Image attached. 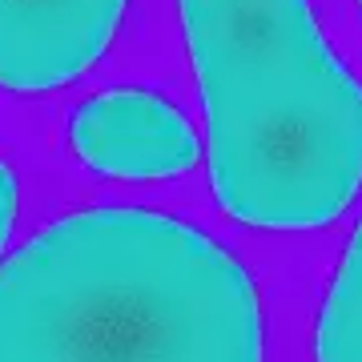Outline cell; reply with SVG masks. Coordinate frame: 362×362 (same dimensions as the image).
<instances>
[{"instance_id": "cell-1", "label": "cell", "mask_w": 362, "mask_h": 362, "mask_svg": "<svg viewBox=\"0 0 362 362\" xmlns=\"http://www.w3.org/2000/svg\"><path fill=\"white\" fill-rule=\"evenodd\" d=\"M0 362H262L258 290L185 221L69 214L0 266Z\"/></svg>"}, {"instance_id": "cell-2", "label": "cell", "mask_w": 362, "mask_h": 362, "mask_svg": "<svg viewBox=\"0 0 362 362\" xmlns=\"http://www.w3.org/2000/svg\"><path fill=\"white\" fill-rule=\"evenodd\" d=\"M209 129V181L230 218L314 230L362 189V85L306 0H181Z\"/></svg>"}, {"instance_id": "cell-3", "label": "cell", "mask_w": 362, "mask_h": 362, "mask_svg": "<svg viewBox=\"0 0 362 362\" xmlns=\"http://www.w3.org/2000/svg\"><path fill=\"white\" fill-rule=\"evenodd\" d=\"M69 141L101 177H177L197 161L189 117L145 89H109L85 101L69 121Z\"/></svg>"}, {"instance_id": "cell-4", "label": "cell", "mask_w": 362, "mask_h": 362, "mask_svg": "<svg viewBox=\"0 0 362 362\" xmlns=\"http://www.w3.org/2000/svg\"><path fill=\"white\" fill-rule=\"evenodd\" d=\"M125 0H0V85H69L109 49Z\"/></svg>"}, {"instance_id": "cell-5", "label": "cell", "mask_w": 362, "mask_h": 362, "mask_svg": "<svg viewBox=\"0 0 362 362\" xmlns=\"http://www.w3.org/2000/svg\"><path fill=\"white\" fill-rule=\"evenodd\" d=\"M318 362H362V221L318 318Z\"/></svg>"}, {"instance_id": "cell-6", "label": "cell", "mask_w": 362, "mask_h": 362, "mask_svg": "<svg viewBox=\"0 0 362 362\" xmlns=\"http://www.w3.org/2000/svg\"><path fill=\"white\" fill-rule=\"evenodd\" d=\"M13 206H16V181L13 169L0 161V254L8 246V233H13Z\"/></svg>"}, {"instance_id": "cell-7", "label": "cell", "mask_w": 362, "mask_h": 362, "mask_svg": "<svg viewBox=\"0 0 362 362\" xmlns=\"http://www.w3.org/2000/svg\"><path fill=\"white\" fill-rule=\"evenodd\" d=\"M358 8H362V0H358Z\"/></svg>"}]
</instances>
